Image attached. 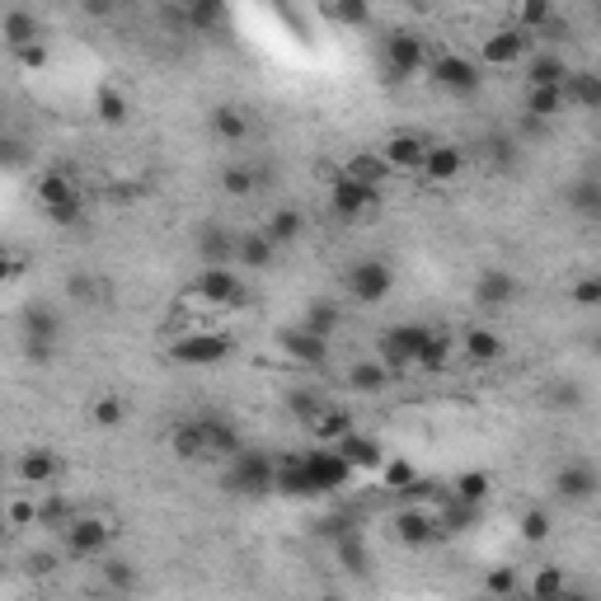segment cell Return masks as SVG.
<instances>
[{
  "label": "cell",
  "mask_w": 601,
  "mask_h": 601,
  "mask_svg": "<svg viewBox=\"0 0 601 601\" xmlns=\"http://www.w3.org/2000/svg\"><path fill=\"white\" fill-rule=\"evenodd\" d=\"M339 324H343V306H339V301H329V296L310 301L306 315H301V329H310L315 339H329V334H339Z\"/></svg>",
  "instance_id": "4316f807"
},
{
  "label": "cell",
  "mask_w": 601,
  "mask_h": 601,
  "mask_svg": "<svg viewBox=\"0 0 601 601\" xmlns=\"http://www.w3.org/2000/svg\"><path fill=\"white\" fill-rule=\"evenodd\" d=\"M339 564L348 573H367V550L357 536H339Z\"/></svg>",
  "instance_id": "f5cc1de1"
},
{
  "label": "cell",
  "mask_w": 601,
  "mask_h": 601,
  "mask_svg": "<svg viewBox=\"0 0 601 601\" xmlns=\"http://www.w3.org/2000/svg\"><path fill=\"white\" fill-rule=\"evenodd\" d=\"M428 76L442 85V90L451 94H475L479 85H484V76H479V66L470 62V57H461V52H437L428 66Z\"/></svg>",
  "instance_id": "30bf717a"
},
{
  "label": "cell",
  "mask_w": 601,
  "mask_h": 601,
  "mask_svg": "<svg viewBox=\"0 0 601 601\" xmlns=\"http://www.w3.org/2000/svg\"><path fill=\"white\" fill-rule=\"evenodd\" d=\"M479 517H484V508H479V503L447 498V503H442V512H437V526H442V531H475Z\"/></svg>",
  "instance_id": "e575fe53"
},
{
  "label": "cell",
  "mask_w": 601,
  "mask_h": 601,
  "mask_svg": "<svg viewBox=\"0 0 601 601\" xmlns=\"http://www.w3.org/2000/svg\"><path fill=\"white\" fill-rule=\"evenodd\" d=\"M235 249H240V235L226 231V226H216V221H207L198 231V259L207 263V268H231Z\"/></svg>",
  "instance_id": "5bb4252c"
},
{
  "label": "cell",
  "mask_w": 601,
  "mask_h": 601,
  "mask_svg": "<svg viewBox=\"0 0 601 601\" xmlns=\"http://www.w3.org/2000/svg\"><path fill=\"white\" fill-rule=\"evenodd\" d=\"M24 339H29V353L43 357L52 343L62 339V320H57V310H47V306L24 310Z\"/></svg>",
  "instance_id": "ffe728a7"
},
{
  "label": "cell",
  "mask_w": 601,
  "mask_h": 601,
  "mask_svg": "<svg viewBox=\"0 0 601 601\" xmlns=\"http://www.w3.org/2000/svg\"><path fill=\"white\" fill-rule=\"evenodd\" d=\"M212 132H216L221 141H231V146H235V141H245V137H249V118L240 113V108L221 104V108L212 113Z\"/></svg>",
  "instance_id": "f35d334b"
},
{
  "label": "cell",
  "mask_w": 601,
  "mask_h": 601,
  "mask_svg": "<svg viewBox=\"0 0 601 601\" xmlns=\"http://www.w3.org/2000/svg\"><path fill=\"white\" fill-rule=\"evenodd\" d=\"M526 57H531V38H526L517 24H508V29H494L484 43H479V62L494 66V71H512V66H526Z\"/></svg>",
  "instance_id": "5b68a950"
},
{
  "label": "cell",
  "mask_w": 601,
  "mask_h": 601,
  "mask_svg": "<svg viewBox=\"0 0 601 601\" xmlns=\"http://www.w3.org/2000/svg\"><path fill=\"white\" fill-rule=\"evenodd\" d=\"M52 569H57V555H47V550H43V555H33V559H29V573H38V578H47Z\"/></svg>",
  "instance_id": "94428289"
},
{
  "label": "cell",
  "mask_w": 601,
  "mask_h": 601,
  "mask_svg": "<svg viewBox=\"0 0 601 601\" xmlns=\"http://www.w3.org/2000/svg\"><path fill=\"white\" fill-rule=\"evenodd\" d=\"M348 296H353L357 306H376V301H386L390 287H395V273H390L386 259H357L348 268V278H343Z\"/></svg>",
  "instance_id": "277c9868"
},
{
  "label": "cell",
  "mask_w": 601,
  "mask_h": 601,
  "mask_svg": "<svg viewBox=\"0 0 601 601\" xmlns=\"http://www.w3.org/2000/svg\"><path fill=\"white\" fill-rule=\"evenodd\" d=\"M226 484L235 494H273L278 489V461L263 456V451H240L226 461Z\"/></svg>",
  "instance_id": "3957f363"
},
{
  "label": "cell",
  "mask_w": 601,
  "mask_h": 601,
  "mask_svg": "<svg viewBox=\"0 0 601 601\" xmlns=\"http://www.w3.org/2000/svg\"><path fill=\"white\" fill-rule=\"evenodd\" d=\"M489 489H494V479L484 475V470H465L456 484H451V498H461V503H489Z\"/></svg>",
  "instance_id": "ab89813d"
},
{
  "label": "cell",
  "mask_w": 601,
  "mask_h": 601,
  "mask_svg": "<svg viewBox=\"0 0 601 601\" xmlns=\"http://www.w3.org/2000/svg\"><path fill=\"white\" fill-rule=\"evenodd\" d=\"M273 259H278V245H273L263 231H245V235H240L235 263H245V268H268Z\"/></svg>",
  "instance_id": "836d02e7"
},
{
  "label": "cell",
  "mask_w": 601,
  "mask_h": 601,
  "mask_svg": "<svg viewBox=\"0 0 601 601\" xmlns=\"http://www.w3.org/2000/svg\"><path fill=\"white\" fill-rule=\"evenodd\" d=\"M118 536V526L99 512H76V522L62 531V550L71 559H108V545Z\"/></svg>",
  "instance_id": "6da1fadb"
},
{
  "label": "cell",
  "mask_w": 601,
  "mask_h": 601,
  "mask_svg": "<svg viewBox=\"0 0 601 601\" xmlns=\"http://www.w3.org/2000/svg\"><path fill=\"white\" fill-rule=\"evenodd\" d=\"M33 198H38L43 212H57V207L80 202V188H76V179H71L66 170H43L38 179H33Z\"/></svg>",
  "instance_id": "9a60e30c"
},
{
  "label": "cell",
  "mask_w": 601,
  "mask_h": 601,
  "mask_svg": "<svg viewBox=\"0 0 601 601\" xmlns=\"http://www.w3.org/2000/svg\"><path fill=\"white\" fill-rule=\"evenodd\" d=\"M390 386V371L381 357H371V362H353L348 367V390H357V395H381V390Z\"/></svg>",
  "instance_id": "d6a6232c"
},
{
  "label": "cell",
  "mask_w": 601,
  "mask_h": 601,
  "mask_svg": "<svg viewBox=\"0 0 601 601\" xmlns=\"http://www.w3.org/2000/svg\"><path fill=\"white\" fill-rule=\"evenodd\" d=\"M94 113H99V123H127V94L113 90V85H99V94H94Z\"/></svg>",
  "instance_id": "7bdbcfd3"
},
{
  "label": "cell",
  "mask_w": 601,
  "mask_h": 601,
  "mask_svg": "<svg viewBox=\"0 0 601 601\" xmlns=\"http://www.w3.org/2000/svg\"><path fill=\"white\" fill-rule=\"evenodd\" d=\"M569 207L592 216V221H601V179H578V184L569 188Z\"/></svg>",
  "instance_id": "60d3db41"
},
{
  "label": "cell",
  "mask_w": 601,
  "mask_h": 601,
  "mask_svg": "<svg viewBox=\"0 0 601 601\" xmlns=\"http://www.w3.org/2000/svg\"><path fill=\"white\" fill-rule=\"evenodd\" d=\"M193 296L207 301V306H221V310H235L245 306V282L235 268H202L198 278H193Z\"/></svg>",
  "instance_id": "8992f818"
},
{
  "label": "cell",
  "mask_w": 601,
  "mask_h": 601,
  "mask_svg": "<svg viewBox=\"0 0 601 601\" xmlns=\"http://www.w3.org/2000/svg\"><path fill=\"white\" fill-rule=\"evenodd\" d=\"M5 522H10V531H29V526H38V494L19 489V494L5 498Z\"/></svg>",
  "instance_id": "74e56055"
},
{
  "label": "cell",
  "mask_w": 601,
  "mask_h": 601,
  "mask_svg": "<svg viewBox=\"0 0 601 601\" xmlns=\"http://www.w3.org/2000/svg\"><path fill=\"white\" fill-rule=\"evenodd\" d=\"M324 15L334 19V24H362V19H367V5H334V10H324Z\"/></svg>",
  "instance_id": "11a10c76"
},
{
  "label": "cell",
  "mask_w": 601,
  "mask_h": 601,
  "mask_svg": "<svg viewBox=\"0 0 601 601\" xmlns=\"http://www.w3.org/2000/svg\"><path fill=\"white\" fill-rule=\"evenodd\" d=\"M235 343L226 339V334H184V339L170 343V357L174 362H184V367H216V362H226L231 357Z\"/></svg>",
  "instance_id": "ba28073f"
},
{
  "label": "cell",
  "mask_w": 601,
  "mask_h": 601,
  "mask_svg": "<svg viewBox=\"0 0 601 601\" xmlns=\"http://www.w3.org/2000/svg\"><path fill=\"white\" fill-rule=\"evenodd\" d=\"M202 423V437H207V456H226V461H231V456H240V451H245V442H240V432L231 428V423H221V418H198Z\"/></svg>",
  "instance_id": "f1b7e54d"
},
{
  "label": "cell",
  "mask_w": 601,
  "mask_h": 601,
  "mask_svg": "<svg viewBox=\"0 0 601 601\" xmlns=\"http://www.w3.org/2000/svg\"><path fill=\"white\" fill-rule=\"evenodd\" d=\"M306 470H310V484H315V494H334L343 489L348 479H353V465L343 461L339 451H306Z\"/></svg>",
  "instance_id": "7c38bea8"
},
{
  "label": "cell",
  "mask_w": 601,
  "mask_h": 601,
  "mask_svg": "<svg viewBox=\"0 0 601 601\" xmlns=\"http://www.w3.org/2000/svg\"><path fill=\"white\" fill-rule=\"evenodd\" d=\"M170 447L179 461H202V456H207V437H202L198 418H193V423H179V428L170 432Z\"/></svg>",
  "instance_id": "d590c367"
},
{
  "label": "cell",
  "mask_w": 601,
  "mask_h": 601,
  "mask_svg": "<svg viewBox=\"0 0 601 601\" xmlns=\"http://www.w3.org/2000/svg\"><path fill=\"white\" fill-rule=\"evenodd\" d=\"M310 437L320 442V447H339L343 437H353V414H343V409H324L315 423H310Z\"/></svg>",
  "instance_id": "4dcf8cb0"
},
{
  "label": "cell",
  "mask_w": 601,
  "mask_h": 601,
  "mask_svg": "<svg viewBox=\"0 0 601 601\" xmlns=\"http://www.w3.org/2000/svg\"><path fill=\"white\" fill-rule=\"evenodd\" d=\"M343 179H353V184H362V188H381V179L390 174V165L381 160V151H357V155H348L343 160Z\"/></svg>",
  "instance_id": "d4e9b609"
},
{
  "label": "cell",
  "mask_w": 601,
  "mask_h": 601,
  "mask_svg": "<svg viewBox=\"0 0 601 601\" xmlns=\"http://www.w3.org/2000/svg\"><path fill=\"white\" fill-rule=\"evenodd\" d=\"M484 587H489V597L494 601H517L522 597V578L512 569H494L489 578H484Z\"/></svg>",
  "instance_id": "7dc6e473"
},
{
  "label": "cell",
  "mask_w": 601,
  "mask_h": 601,
  "mask_svg": "<svg viewBox=\"0 0 601 601\" xmlns=\"http://www.w3.org/2000/svg\"><path fill=\"white\" fill-rule=\"evenodd\" d=\"M517 526H522V540H531V545L550 540V512H545V508H526Z\"/></svg>",
  "instance_id": "816d5d0a"
},
{
  "label": "cell",
  "mask_w": 601,
  "mask_h": 601,
  "mask_svg": "<svg viewBox=\"0 0 601 601\" xmlns=\"http://www.w3.org/2000/svg\"><path fill=\"white\" fill-rule=\"evenodd\" d=\"M329 207H334L339 216H348V221H357V216H367L371 207H376V188H362V184H353V179L334 174V188H329Z\"/></svg>",
  "instance_id": "2e32d148"
},
{
  "label": "cell",
  "mask_w": 601,
  "mask_h": 601,
  "mask_svg": "<svg viewBox=\"0 0 601 601\" xmlns=\"http://www.w3.org/2000/svg\"><path fill=\"white\" fill-rule=\"evenodd\" d=\"M597 146H601V137H597Z\"/></svg>",
  "instance_id": "e7e4bbea"
},
{
  "label": "cell",
  "mask_w": 601,
  "mask_h": 601,
  "mask_svg": "<svg viewBox=\"0 0 601 601\" xmlns=\"http://www.w3.org/2000/svg\"><path fill=\"white\" fill-rule=\"evenodd\" d=\"M381 484H386V489H400V494H409V489L418 484V475H414V465H409V461H386V465H381Z\"/></svg>",
  "instance_id": "f907efd6"
},
{
  "label": "cell",
  "mask_w": 601,
  "mask_h": 601,
  "mask_svg": "<svg viewBox=\"0 0 601 601\" xmlns=\"http://www.w3.org/2000/svg\"><path fill=\"white\" fill-rule=\"evenodd\" d=\"M559 601H597V597H587V592H564Z\"/></svg>",
  "instance_id": "6125c7cd"
},
{
  "label": "cell",
  "mask_w": 601,
  "mask_h": 601,
  "mask_svg": "<svg viewBox=\"0 0 601 601\" xmlns=\"http://www.w3.org/2000/svg\"><path fill=\"white\" fill-rule=\"evenodd\" d=\"M573 306H583V310H601V278H578L573 282Z\"/></svg>",
  "instance_id": "db71d44e"
},
{
  "label": "cell",
  "mask_w": 601,
  "mask_h": 601,
  "mask_svg": "<svg viewBox=\"0 0 601 601\" xmlns=\"http://www.w3.org/2000/svg\"><path fill=\"white\" fill-rule=\"evenodd\" d=\"M555 494L564 498V503H587V498L601 494V475L587 461H573L555 475Z\"/></svg>",
  "instance_id": "4fadbf2b"
},
{
  "label": "cell",
  "mask_w": 601,
  "mask_h": 601,
  "mask_svg": "<svg viewBox=\"0 0 601 601\" xmlns=\"http://www.w3.org/2000/svg\"><path fill=\"white\" fill-rule=\"evenodd\" d=\"M592 348H597V357H601V334H597V343H592Z\"/></svg>",
  "instance_id": "be15d7a7"
},
{
  "label": "cell",
  "mask_w": 601,
  "mask_h": 601,
  "mask_svg": "<svg viewBox=\"0 0 601 601\" xmlns=\"http://www.w3.org/2000/svg\"><path fill=\"white\" fill-rule=\"evenodd\" d=\"M99 573H104V583L113 587V592H132V587H137V573H132V564H127V559H104V564H99Z\"/></svg>",
  "instance_id": "681fc988"
},
{
  "label": "cell",
  "mask_w": 601,
  "mask_h": 601,
  "mask_svg": "<svg viewBox=\"0 0 601 601\" xmlns=\"http://www.w3.org/2000/svg\"><path fill=\"white\" fill-rule=\"evenodd\" d=\"M461 353L470 357V362H498V357H503V339H498V329H489V324H475V329L461 334Z\"/></svg>",
  "instance_id": "83f0119b"
},
{
  "label": "cell",
  "mask_w": 601,
  "mask_h": 601,
  "mask_svg": "<svg viewBox=\"0 0 601 601\" xmlns=\"http://www.w3.org/2000/svg\"><path fill=\"white\" fill-rule=\"evenodd\" d=\"M573 66L559 57V52H536L526 57V90H564Z\"/></svg>",
  "instance_id": "e0dca14e"
},
{
  "label": "cell",
  "mask_w": 601,
  "mask_h": 601,
  "mask_svg": "<svg viewBox=\"0 0 601 601\" xmlns=\"http://www.w3.org/2000/svg\"><path fill=\"white\" fill-rule=\"evenodd\" d=\"M15 62H19V66H43V62H47V47H43V43L19 47V52H15Z\"/></svg>",
  "instance_id": "680465c9"
},
{
  "label": "cell",
  "mask_w": 601,
  "mask_h": 601,
  "mask_svg": "<svg viewBox=\"0 0 601 601\" xmlns=\"http://www.w3.org/2000/svg\"><path fill=\"white\" fill-rule=\"evenodd\" d=\"M475 301L484 310L512 306V301H517V278H512V273H503V268H489V273L475 282Z\"/></svg>",
  "instance_id": "cb8c5ba5"
},
{
  "label": "cell",
  "mask_w": 601,
  "mask_h": 601,
  "mask_svg": "<svg viewBox=\"0 0 601 601\" xmlns=\"http://www.w3.org/2000/svg\"><path fill=\"white\" fill-rule=\"evenodd\" d=\"M221 188H226L231 198H249V193L259 188V170H245V165H231V170H221Z\"/></svg>",
  "instance_id": "bcb514c9"
},
{
  "label": "cell",
  "mask_w": 601,
  "mask_h": 601,
  "mask_svg": "<svg viewBox=\"0 0 601 601\" xmlns=\"http://www.w3.org/2000/svg\"><path fill=\"white\" fill-rule=\"evenodd\" d=\"M564 90H526V118H536V123H545V118H555V113H564Z\"/></svg>",
  "instance_id": "b9f144b4"
},
{
  "label": "cell",
  "mask_w": 601,
  "mask_h": 601,
  "mask_svg": "<svg viewBox=\"0 0 601 601\" xmlns=\"http://www.w3.org/2000/svg\"><path fill=\"white\" fill-rule=\"evenodd\" d=\"M550 24H555V10H550V5H540V0H531V5L517 10V29H522L526 38H536V33L550 29Z\"/></svg>",
  "instance_id": "f6af8a7d"
},
{
  "label": "cell",
  "mask_w": 601,
  "mask_h": 601,
  "mask_svg": "<svg viewBox=\"0 0 601 601\" xmlns=\"http://www.w3.org/2000/svg\"><path fill=\"white\" fill-rule=\"evenodd\" d=\"M456 343H461V339H451L447 329H428V343H423V362H418V367H428V371L451 367V357H456Z\"/></svg>",
  "instance_id": "8d00e7d4"
},
{
  "label": "cell",
  "mask_w": 601,
  "mask_h": 601,
  "mask_svg": "<svg viewBox=\"0 0 601 601\" xmlns=\"http://www.w3.org/2000/svg\"><path fill=\"white\" fill-rule=\"evenodd\" d=\"M423 343H428V324H390L381 343H376V353L395 376V371H414L423 362Z\"/></svg>",
  "instance_id": "7a4b0ae2"
},
{
  "label": "cell",
  "mask_w": 601,
  "mask_h": 601,
  "mask_svg": "<svg viewBox=\"0 0 601 601\" xmlns=\"http://www.w3.org/2000/svg\"><path fill=\"white\" fill-rule=\"evenodd\" d=\"M564 592H569L564 569H559V564H540V569H531L522 578V597L517 601H559Z\"/></svg>",
  "instance_id": "44dd1931"
},
{
  "label": "cell",
  "mask_w": 601,
  "mask_h": 601,
  "mask_svg": "<svg viewBox=\"0 0 601 601\" xmlns=\"http://www.w3.org/2000/svg\"><path fill=\"white\" fill-rule=\"evenodd\" d=\"M282 353L292 357V362H301V367H320L324 357H329V339H315L310 329H282Z\"/></svg>",
  "instance_id": "603a6c76"
},
{
  "label": "cell",
  "mask_w": 601,
  "mask_h": 601,
  "mask_svg": "<svg viewBox=\"0 0 601 601\" xmlns=\"http://www.w3.org/2000/svg\"><path fill=\"white\" fill-rule=\"evenodd\" d=\"M123 418H127L123 395H99V400L90 404V423H94V428H118Z\"/></svg>",
  "instance_id": "ee69618b"
},
{
  "label": "cell",
  "mask_w": 601,
  "mask_h": 601,
  "mask_svg": "<svg viewBox=\"0 0 601 601\" xmlns=\"http://www.w3.org/2000/svg\"><path fill=\"white\" fill-rule=\"evenodd\" d=\"M461 170H465L461 146H456V141H432L428 160H423V179H428V184H451Z\"/></svg>",
  "instance_id": "d6986e66"
},
{
  "label": "cell",
  "mask_w": 601,
  "mask_h": 601,
  "mask_svg": "<svg viewBox=\"0 0 601 601\" xmlns=\"http://www.w3.org/2000/svg\"><path fill=\"white\" fill-rule=\"evenodd\" d=\"M550 400L564 404V409H578V404H583V390H578V386H555V390H550Z\"/></svg>",
  "instance_id": "91938a15"
},
{
  "label": "cell",
  "mask_w": 601,
  "mask_h": 601,
  "mask_svg": "<svg viewBox=\"0 0 601 601\" xmlns=\"http://www.w3.org/2000/svg\"><path fill=\"white\" fill-rule=\"evenodd\" d=\"M226 15V10H221V5H198V10H188V24H198V29H207V24H216V19Z\"/></svg>",
  "instance_id": "9f6ffc18"
},
{
  "label": "cell",
  "mask_w": 601,
  "mask_h": 601,
  "mask_svg": "<svg viewBox=\"0 0 601 601\" xmlns=\"http://www.w3.org/2000/svg\"><path fill=\"white\" fill-rule=\"evenodd\" d=\"M0 38L10 43V52L38 43V38H43V29H38V15H29V10H5V15H0Z\"/></svg>",
  "instance_id": "484cf974"
},
{
  "label": "cell",
  "mask_w": 601,
  "mask_h": 601,
  "mask_svg": "<svg viewBox=\"0 0 601 601\" xmlns=\"http://www.w3.org/2000/svg\"><path fill=\"white\" fill-rule=\"evenodd\" d=\"M47 216H52V226H80L85 207H80V202H71V207H57V212H47Z\"/></svg>",
  "instance_id": "6f0895ef"
},
{
  "label": "cell",
  "mask_w": 601,
  "mask_h": 601,
  "mask_svg": "<svg viewBox=\"0 0 601 601\" xmlns=\"http://www.w3.org/2000/svg\"><path fill=\"white\" fill-rule=\"evenodd\" d=\"M428 146L418 132H395V137L381 146V160L390 165V174H423V160H428Z\"/></svg>",
  "instance_id": "8fae6325"
},
{
  "label": "cell",
  "mask_w": 601,
  "mask_h": 601,
  "mask_svg": "<svg viewBox=\"0 0 601 601\" xmlns=\"http://www.w3.org/2000/svg\"><path fill=\"white\" fill-rule=\"evenodd\" d=\"M66 292L76 296L80 306H104V282L90 278V273H76V278L66 282Z\"/></svg>",
  "instance_id": "c3c4849f"
},
{
  "label": "cell",
  "mask_w": 601,
  "mask_h": 601,
  "mask_svg": "<svg viewBox=\"0 0 601 601\" xmlns=\"http://www.w3.org/2000/svg\"><path fill=\"white\" fill-rule=\"evenodd\" d=\"M381 57H386V71L390 80H409V76H423L428 71V47H423V38H414V33H390L386 47H381Z\"/></svg>",
  "instance_id": "52a82bcc"
},
{
  "label": "cell",
  "mask_w": 601,
  "mask_h": 601,
  "mask_svg": "<svg viewBox=\"0 0 601 601\" xmlns=\"http://www.w3.org/2000/svg\"><path fill=\"white\" fill-rule=\"evenodd\" d=\"M395 536L418 550V545H432V540L442 536V526H437V517H432L428 508H414V503H409V508L395 512Z\"/></svg>",
  "instance_id": "ac0fdd59"
},
{
  "label": "cell",
  "mask_w": 601,
  "mask_h": 601,
  "mask_svg": "<svg viewBox=\"0 0 601 601\" xmlns=\"http://www.w3.org/2000/svg\"><path fill=\"white\" fill-rule=\"evenodd\" d=\"M301 231H306V216L296 212V207H278V212L263 221V235H268L278 249L282 245H296V240H301Z\"/></svg>",
  "instance_id": "1f68e13d"
},
{
  "label": "cell",
  "mask_w": 601,
  "mask_h": 601,
  "mask_svg": "<svg viewBox=\"0 0 601 601\" xmlns=\"http://www.w3.org/2000/svg\"><path fill=\"white\" fill-rule=\"evenodd\" d=\"M57 475H62V461H57V451H47V447L19 451V461H15L19 489H29V494H47V489L57 484Z\"/></svg>",
  "instance_id": "9c48e42d"
},
{
  "label": "cell",
  "mask_w": 601,
  "mask_h": 601,
  "mask_svg": "<svg viewBox=\"0 0 601 601\" xmlns=\"http://www.w3.org/2000/svg\"><path fill=\"white\" fill-rule=\"evenodd\" d=\"M343 456V461L353 465V475L357 470H367V475H376L381 465H386V451H381V442L376 437H362V432H353V437H343L339 447H334Z\"/></svg>",
  "instance_id": "7402d4cb"
},
{
  "label": "cell",
  "mask_w": 601,
  "mask_h": 601,
  "mask_svg": "<svg viewBox=\"0 0 601 601\" xmlns=\"http://www.w3.org/2000/svg\"><path fill=\"white\" fill-rule=\"evenodd\" d=\"M564 104L601 108V71H569V80H564Z\"/></svg>",
  "instance_id": "f546056e"
}]
</instances>
